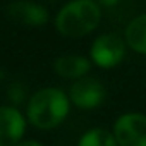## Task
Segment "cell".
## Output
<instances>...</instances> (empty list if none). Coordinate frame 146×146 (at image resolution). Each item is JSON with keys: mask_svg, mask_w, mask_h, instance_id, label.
Returning a JSON list of instances; mask_svg holds the SVG:
<instances>
[{"mask_svg": "<svg viewBox=\"0 0 146 146\" xmlns=\"http://www.w3.org/2000/svg\"><path fill=\"white\" fill-rule=\"evenodd\" d=\"M78 146H119V143L115 139V134H112L107 129L96 127L86 131L81 136Z\"/></svg>", "mask_w": 146, "mask_h": 146, "instance_id": "obj_10", "label": "cell"}, {"mask_svg": "<svg viewBox=\"0 0 146 146\" xmlns=\"http://www.w3.org/2000/svg\"><path fill=\"white\" fill-rule=\"evenodd\" d=\"M102 5L96 0H70L55 17V28L62 36L81 38L90 35L102 19Z\"/></svg>", "mask_w": 146, "mask_h": 146, "instance_id": "obj_2", "label": "cell"}, {"mask_svg": "<svg viewBox=\"0 0 146 146\" xmlns=\"http://www.w3.org/2000/svg\"><path fill=\"white\" fill-rule=\"evenodd\" d=\"M48 2H53V0H48Z\"/></svg>", "mask_w": 146, "mask_h": 146, "instance_id": "obj_13", "label": "cell"}, {"mask_svg": "<svg viewBox=\"0 0 146 146\" xmlns=\"http://www.w3.org/2000/svg\"><path fill=\"white\" fill-rule=\"evenodd\" d=\"M53 69L60 78L81 79L90 72L91 62L83 55H64V57H58L55 60Z\"/></svg>", "mask_w": 146, "mask_h": 146, "instance_id": "obj_8", "label": "cell"}, {"mask_svg": "<svg viewBox=\"0 0 146 146\" xmlns=\"http://www.w3.org/2000/svg\"><path fill=\"white\" fill-rule=\"evenodd\" d=\"M93 64H96L102 69H112L119 65L125 57V41L113 33L100 35L90 50Z\"/></svg>", "mask_w": 146, "mask_h": 146, "instance_id": "obj_3", "label": "cell"}, {"mask_svg": "<svg viewBox=\"0 0 146 146\" xmlns=\"http://www.w3.org/2000/svg\"><path fill=\"white\" fill-rule=\"evenodd\" d=\"M113 134L119 146H146V115L131 112L115 120Z\"/></svg>", "mask_w": 146, "mask_h": 146, "instance_id": "obj_4", "label": "cell"}, {"mask_svg": "<svg viewBox=\"0 0 146 146\" xmlns=\"http://www.w3.org/2000/svg\"><path fill=\"white\" fill-rule=\"evenodd\" d=\"M105 96H107V91L102 81H98L96 78H90V76L76 79V83L70 86V91H69L70 102L83 110H91V108L100 107Z\"/></svg>", "mask_w": 146, "mask_h": 146, "instance_id": "obj_5", "label": "cell"}, {"mask_svg": "<svg viewBox=\"0 0 146 146\" xmlns=\"http://www.w3.org/2000/svg\"><path fill=\"white\" fill-rule=\"evenodd\" d=\"M7 12H9L11 19H14L16 23L31 26V28L43 26L48 21L46 9L40 4L31 2V0H16V2H12L7 7Z\"/></svg>", "mask_w": 146, "mask_h": 146, "instance_id": "obj_7", "label": "cell"}, {"mask_svg": "<svg viewBox=\"0 0 146 146\" xmlns=\"http://www.w3.org/2000/svg\"><path fill=\"white\" fill-rule=\"evenodd\" d=\"M70 108V98L58 88H43L36 91L26 107V115L36 129H53L60 125Z\"/></svg>", "mask_w": 146, "mask_h": 146, "instance_id": "obj_1", "label": "cell"}, {"mask_svg": "<svg viewBox=\"0 0 146 146\" xmlns=\"http://www.w3.org/2000/svg\"><path fill=\"white\" fill-rule=\"evenodd\" d=\"M125 43L137 53L146 55V14L134 17L125 29Z\"/></svg>", "mask_w": 146, "mask_h": 146, "instance_id": "obj_9", "label": "cell"}, {"mask_svg": "<svg viewBox=\"0 0 146 146\" xmlns=\"http://www.w3.org/2000/svg\"><path fill=\"white\" fill-rule=\"evenodd\" d=\"M16 146H43V144L41 143H36V141H21Z\"/></svg>", "mask_w": 146, "mask_h": 146, "instance_id": "obj_12", "label": "cell"}, {"mask_svg": "<svg viewBox=\"0 0 146 146\" xmlns=\"http://www.w3.org/2000/svg\"><path fill=\"white\" fill-rule=\"evenodd\" d=\"M26 132V119L16 107H0V146H16Z\"/></svg>", "mask_w": 146, "mask_h": 146, "instance_id": "obj_6", "label": "cell"}, {"mask_svg": "<svg viewBox=\"0 0 146 146\" xmlns=\"http://www.w3.org/2000/svg\"><path fill=\"white\" fill-rule=\"evenodd\" d=\"M96 2H98L102 7H115L120 0H96Z\"/></svg>", "mask_w": 146, "mask_h": 146, "instance_id": "obj_11", "label": "cell"}]
</instances>
